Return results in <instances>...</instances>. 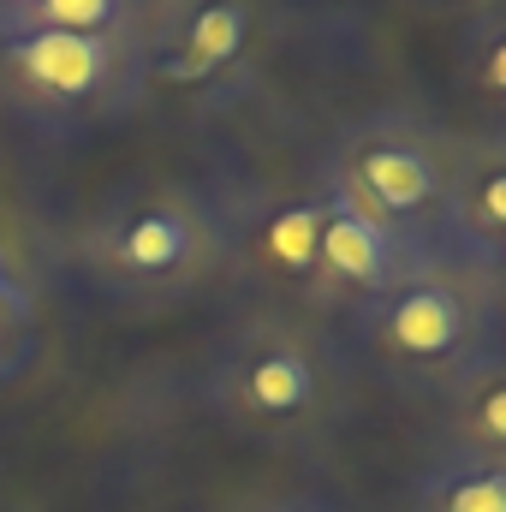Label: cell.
I'll return each mask as SVG.
<instances>
[{"label":"cell","mask_w":506,"mask_h":512,"mask_svg":"<svg viewBox=\"0 0 506 512\" xmlns=\"http://www.w3.org/2000/svg\"><path fill=\"white\" fill-rule=\"evenodd\" d=\"M203 399L227 429L274 453L322 447L352 405V358L340 334L304 310L251 304L209 352Z\"/></svg>","instance_id":"obj_1"},{"label":"cell","mask_w":506,"mask_h":512,"mask_svg":"<svg viewBox=\"0 0 506 512\" xmlns=\"http://www.w3.org/2000/svg\"><path fill=\"white\" fill-rule=\"evenodd\" d=\"M72 262L126 310H167L221 274L215 197L179 179L126 185L72 233Z\"/></svg>","instance_id":"obj_2"},{"label":"cell","mask_w":506,"mask_h":512,"mask_svg":"<svg viewBox=\"0 0 506 512\" xmlns=\"http://www.w3.org/2000/svg\"><path fill=\"white\" fill-rule=\"evenodd\" d=\"M352 334L376 376L405 393H435L477 358L501 352V274L423 256L352 316Z\"/></svg>","instance_id":"obj_3"},{"label":"cell","mask_w":506,"mask_h":512,"mask_svg":"<svg viewBox=\"0 0 506 512\" xmlns=\"http://www.w3.org/2000/svg\"><path fill=\"white\" fill-rule=\"evenodd\" d=\"M447 161H453V131L429 126L423 114L381 108L340 131L322 161L316 185L340 197L352 215H364L405 251L435 256V221H441V191H447Z\"/></svg>","instance_id":"obj_4"},{"label":"cell","mask_w":506,"mask_h":512,"mask_svg":"<svg viewBox=\"0 0 506 512\" xmlns=\"http://www.w3.org/2000/svg\"><path fill=\"white\" fill-rule=\"evenodd\" d=\"M149 90L143 30L131 36H60L0 24V102L48 137L114 126Z\"/></svg>","instance_id":"obj_5"},{"label":"cell","mask_w":506,"mask_h":512,"mask_svg":"<svg viewBox=\"0 0 506 512\" xmlns=\"http://www.w3.org/2000/svg\"><path fill=\"white\" fill-rule=\"evenodd\" d=\"M221 221V274H239L262 292V304L316 316V221L322 191L316 179H268L209 191Z\"/></svg>","instance_id":"obj_6"},{"label":"cell","mask_w":506,"mask_h":512,"mask_svg":"<svg viewBox=\"0 0 506 512\" xmlns=\"http://www.w3.org/2000/svg\"><path fill=\"white\" fill-rule=\"evenodd\" d=\"M435 256L501 274L506 256V131L489 120L477 131H453L441 221H435Z\"/></svg>","instance_id":"obj_7"},{"label":"cell","mask_w":506,"mask_h":512,"mask_svg":"<svg viewBox=\"0 0 506 512\" xmlns=\"http://www.w3.org/2000/svg\"><path fill=\"white\" fill-rule=\"evenodd\" d=\"M417 262H423L417 251H405L399 239H387L381 227H370L364 215H352L340 197L322 191V221H316V322H328V328L352 322L364 304H376L381 292L405 268H417Z\"/></svg>","instance_id":"obj_8"},{"label":"cell","mask_w":506,"mask_h":512,"mask_svg":"<svg viewBox=\"0 0 506 512\" xmlns=\"http://www.w3.org/2000/svg\"><path fill=\"white\" fill-rule=\"evenodd\" d=\"M256 6L251 0H167L161 12L143 18V54H149V84H215L233 72L251 48Z\"/></svg>","instance_id":"obj_9"},{"label":"cell","mask_w":506,"mask_h":512,"mask_svg":"<svg viewBox=\"0 0 506 512\" xmlns=\"http://www.w3.org/2000/svg\"><path fill=\"white\" fill-rule=\"evenodd\" d=\"M435 441V453L506 459V352H489L435 387Z\"/></svg>","instance_id":"obj_10"},{"label":"cell","mask_w":506,"mask_h":512,"mask_svg":"<svg viewBox=\"0 0 506 512\" xmlns=\"http://www.w3.org/2000/svg\"><path fill=\"white\" fill-rule=\"evenodd\" d=\"M411 512H506V459L435 453L411 483Z\"/></svg>","instance_id":"obj_11"},{"label":"cell","mask_w":506,"mask_h":512,"mask_svg":"<svg viewBox=\"0 0 506 512\" xmlns=\"http://www.w3.org/2000/svg\"><path fill=\"white\" fill-rule=\"evenodd\" d=\"M459 78L483 102V114H501L506 102V0H477L459 30Z\"/></svg>","instance_id":"obj_12"},{"label":"cell","mask_w":506,"mask_h":512,"mask_svg":"<svg viewBox=\"0 0 506 512\" xmlns=\"http://www.w3.org/2000/svg\"><path fill=\"white\" fill-rule=\"evenodd\" d=\"M149 0H30L24 12L0 18L12 30H60V36H131L143 30Z\"/></svg>","instance_id":"obj_13"},{"label":"cell","mask_w":506,"mask_h":512,"mask_svg":"<svg viewBox=\"0 0 506 512\" xmlns=\"http://www.w3.org/2000/svg\"><path fill=\"white\" fill-rule=\"evenodd\" d=\"M36 358V286L24 256L0 239V382Z\"/></svg>","instance_id":"obj_14"},{"label":"cell","mask_w":506,"mask_h":512,"mask_svg":"<svg viewBox=\"0 0 506 512\" xmlns=\"http://www.w3.org/2000/svg\"><path fill=\"white\" fill-rule=\"evenodd\" d=\"M239 512H340L316 495H280V501H256V507H239Z\"/></svg>","instance_id":"obj_15"},{"label":"cell","mask_w":506,"mask_h":512,"mask_svg":"<svg viewBox=\"0 0 506 512\" xmlns=\"http://www.w3.org/2000/svg\"><path fill=\"white\" fill-rule=\"evenodd\" d=\"M30 0H0V18H12V12H24Z\"/></svg>","instance_id":"obj_16"}]
</instances>
